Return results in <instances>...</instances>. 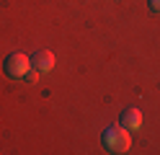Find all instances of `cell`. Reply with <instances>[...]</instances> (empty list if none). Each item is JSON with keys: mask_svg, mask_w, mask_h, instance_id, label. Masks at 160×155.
<instances>
[{"mask_svg": "<svg viewBox=\"0 0 160 155\" xmlns=\"http://www.w3.org/2000/svg\"><path fill=\"white\" fill-rule=\"evenodd\" d=\"M101 145L106 147V152H127L132 140H129V129H124L122 124H111V127H106L103 134H101Z\"/></svg>", "mask_w": 160, "mask_h": 155, "instance_id": "1", "label": "cell"}, {"mask_svg": "<svg viewBox=\"0 0 160 155\" xmlns=\"http://www.w3.org/2000/svg\"><path fill=\"white\" fill-rule=\"evenodd\" d=\"M28 67H31V59H28L23 52H11V54L5 57V62H3L5 75H8V78H13V80L28 75Z\"/></svg>", "mask_w": 160, "mask_h": 155, "instance_id": "2", "label": "cell"}, {"mask_svg": "<svg viewBox=\"0 0 160 155\" xmlns=\"http://www.w3.org/2000/svg\"><path fill=\"white\" fill-rule=\"evenodd\" d=\"M31 67L36 70V72H49L54 67V54L49 49H39L36 54L31 57Z\"/></svg>", "mask_w": 160, "mask_h": 155, "instance_id": "3", "label": "cell"}, {"mask_svg": "<svg viewBox=\"0 0 160 155\" xmlns=\"http://www.w3.org/2000/svg\"><path fill=\"white\" fill-rule=\"evenodd\" d=\"M122 127L129 129V132H134L142 127V114H139V109H127L122 111Z\"/></svg>", "mask_w": 160, "mask_h": 155, "instance_id": "4", "label": "cell"}, {"mask_svg": "<svg viewBox=\"0 0 160 155\" xmlns=\"http://www.w3.org/2000/svg\"><path fill=\"white\" fill-rule=\"evenodd\" d=\"M147 5L155 10V13H160V0H147Z\"/></svg>", "mask_w": 160, "mask_h": 155, "instance_id": "5", "label": "cell"}]
</instances>
